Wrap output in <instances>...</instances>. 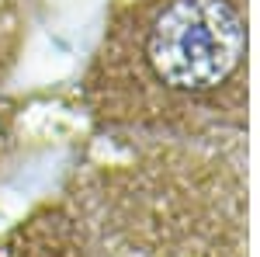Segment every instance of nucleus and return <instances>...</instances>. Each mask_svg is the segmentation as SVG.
Returning <instances> with one entry per match:
<instances>
[{"label": "nucleus", "mask_w": 260, "mask_h": 257, "mask_svg": "<svg viewBox=\"0 0 260 257\" xmlns=\"http://www.w3.org/2000/svg\"><path fill=\"white\" fill-rule=\"evenodd\" d=\"M90 115L146 146H215L246 122V0H115Z\"/></svg>", "instance_id": "nucleus-1"}]
</instances>
